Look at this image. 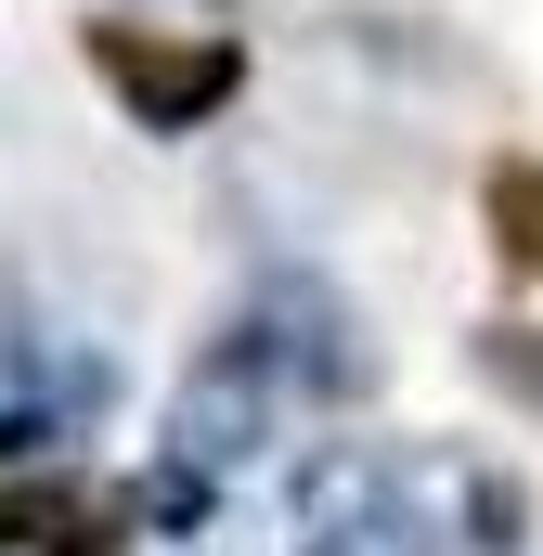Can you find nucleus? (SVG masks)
I'll list each match as a JSON object with an SVG mask.
<instances>
[{
	"mask_svg": "<svg viewBox=\"0 0 543 556\" xmlns=\"http://www.w3.org/2000/svg\"><path fill=\"white\" fill-rule=\"evenodd\" d=\"M479 207H492V247H505L518 273H543V168L531 155H505V168L479 181Z\"/></svg>",
	"mask_w": 543,
	"mask_h": 556,
	"instance_id": "nucleus-4",
	"label": "nucleus"
},
{
	"mask_svg": "<svg viewBox=\"0 0 543 556\" xmlns=\"http://www.w3.org/2000/svg\"><path fill=\"white\" fill-rule=\"evenodd\" d=\"M0 556H130V492L13 479V492H0Z\"/></svg>",
	"mask_w": 543,
	"mask_h": 556,
	"instance_id": "nucleus-2",
	"label": "nucleus"
},
{
	"mask_svg": "<svg viewBox=\"0 0 543 556\" xmlns=\"http://www.w3.org/2000/svg\"><path fill=\"white\" fill-rule=\"evenodd\" d=\"M91 78L130 104L142 130H194V117H220V104H233L247 52H233V39H168V26L104 13V26H91Z\"/></svg>",
	"mask_w": 543,
	"mask_h": 556,
	"instance_id": "nucleus-1",
	"label": "nucleus"
},
{
	"mask_svg": "<svg viewBox=\"0 0 543 556\" xmlns=\"http://www.w3.org/2000/svg\"><path fill=\"white\" fill-rule=\"evenodd\" d=\"M311 556H440V531L402 505L389 466H324L311 479Z\"/></svg>",
	"mask_w": 543,
	"mask_h": 556,
	"instance_id": "nucleus-3",
	"label": "nucleus"
}]
</instances>
